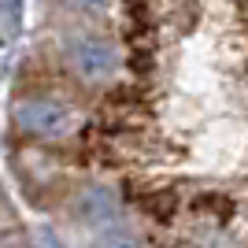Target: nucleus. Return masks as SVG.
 Returning <instances> with one entry per match:
<instances>
[{
	"instance_id": "0eeeda50",
	"label": "nucleus",
	"mask_w": 248,
	"mask_h": 248,
	"mask_svg": "<svg viewBox=\"0 0 248 248\" xmlns=\"http://www.w3.org/2000/svg\"><path fill=\"white\" fill-rule=\"evenodd\" d=\"M37 241H41V248H60V241H56V233H52V230H41V233H37Z\"/></svg>"
},
{
	"instance_id": "6e6552de",
	"label": "nucleus",
	"mask_w": 248,
	"mask_h": 248,
	"mask_svg": "<svg viewBox=\"0 0 248 248\" xmlns=\"http://www.w3.org/2000/svg\"><path fill=\"white\" fill-rule=\"evenodd\" d=\"M0 248H11V241H8V237H4V233H0Z\"/></svg>"
},
{
	"instance_id": "39448f33",
	"label": "nucleus",
	"mask_w": 248,
	"mask_h": 248,
	"mask_svg": "<svg viewBox=\"0 0 248 248\" xmlns=\"http://www.w3.org/2000/svg\"><path fill=\"white\" fill-rule=\"evenodd\" d=\"M74 11H82V15H89V19H104L108 15V0H67Z\"/></svg>"
},
{
	"instance_id": "7ed1b4c3",
	"label": "nucleus",
	"mask_w": 248,
	"mask_h": 248,
	"mask_svg": "<svg viewBox=\"0 0 248 248\" xmlns=\"http://www.w3.org/2000/svg\"><path fill=\"white\" fill-rule=\"evenodd\" d=\"M78 218H82L85 226L93 230H108V226H119V215H123V204L115 197L108 186H93L85 189L82 197H78Z\"/></svg>"
},
{
	"instance_id": "f257e3e1",
	"label": "nucleus",
	"mask_w": 248,
	"mask_h": 248,
	"mask_svg": "<svg viewBox=\"0 0 248 248\" xmlns=\"http://www.w3.org/2000/svg\"><path fill=\"white\" fill-rule=\"evenodd\" d=\"M63 56L71 63V71L82 78V82H111L119 74V48H115L108 37H96V33H71L67 45H63Z\"/></svg>"
},
{
	"instance_id": "423d86ee",
	"label": "nucleus",
	"mask_w": 248,
	"mask_h": 248,
	"mask_svg": "<svg viewBox=\"0 0 248 248\" xmlns=\"http://www.w3.org/2000/svg\"><path fill=\"white\" fill-rule=\"evenodd\" d=\"M0 15H4V22L15 30L22 22V0H0Z\"/></svg>"
},
{
	"instance_id": "f03ea898",
	"label": "nucleus",
	"mask_w": 248,
	"mask_h": 248,
	"mask_svg": "<svg viewBox=\"0 0 248 248\" xmlns=\"http://www.w3.org/2000/svg\"><path fill=\"white\" fill-rule=\"evenodd\" d=\"M15 126L22 134L45 137V141H60L78 126V115L56 96H26L15 104Z\"/></svg>"
},
{
	"instance_id": "20e7f679",
	"label": "nucleus",
	"mask_w": 248,
	"mask_h": 248,
	"mask_svg": "<svg viewBox=\"0 0 248 248\" xmlns=\"http://www.w3.org/2000/svg\"><path fill=\"white\" fill-rule=\"evenodd\" d=\"M93 248H141V241L126 226H108V230H96Z\"/></svg>"
}]
</instances>
